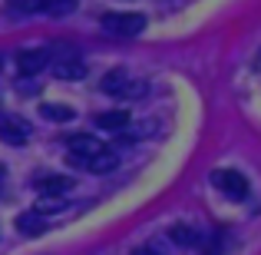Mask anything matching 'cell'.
Returning <instances> with one entry per match:
<instances>
[{
	"mask_svg": "<svg viewBox=\"0 0 261 255\" xmlns=\"http://www.w3.org/2000/svg\"><path fill=\"white\" fill-rule=\"evenodd\" d=\"M102 27H106L109 33H116V37H136V33L146 30V17L142 13H102Z\"/></svg>",
	"mask_w": 261,
	"mask_h": 255,
	"instance_id": "obj_1",
	"label": "cell"
},
{
	"mask_svg": "<svg viewBox=\"0 0 261 255\" xmlns=\"http://www.w3.org/2000/svg\"><path fill=\"white\" fill-rule=\"evenodd\" d=\"M0 140L13 143V146L27 143V140H30V123H27V120H20V116L0 113Z\"/></svg>",
	"mask_w": 261,
	"mask_h": 255,
	"instance_id": "obj_2",
	"label": "cell"
},
{
	"mask_svg": "<svg viewBox=\"0 0 261 255\" xmlns=\"http://www.w3.org/2000/svg\"><path fill=\"white\" fill-rule=\"evenodd\" d=\"M46 63H50V57H46L43 47H37V50H20L17 53V66H20V73H23V77H37Z\"/></svg>",
	"mask_w": 261,
	"mask_h": 255,
	"instance_id": "obj_3",
	"label": "cell"
},
{
	"mask_svg": "<svg viewBox=\"0 0 261 255\" xmlns=\"http://www.w3.org/2000/svg\"><path fill=\"white\" fill-rule=\"evenodd\" d=\"M66 146H70V156H76V159H89V156H96L102 149V143L96 140V136H86V133H76L66 140Z\"/></svg>",
	"mask_w": 261,
	"mask_h": 255,
	"instance_id": "obj_4",
	"label": "cell"
},
{
	"mask_svg": "<svg viewBox=\"0 0 261 255\" xmlns=\"http://www.w3.org/2000/svg\"><path fill=\"white\" fill-rule=\"evenodd\" d=\"M33 186H37L40 196H63V192L73 189V179L70 176H43V179H37Z\"/></svg>",
	"mask_w": 261,
	"mask_h": 255,
	"instance_id": "obj_5",
	"label": "cell"
},
{
	"mask_svg": "<svg viewBox=\"0 0 261 255\" xmlns=\"http://www.w3.org/2000/svg\"><path fill=\"white\" fill-rule=\"evenodd\" d=\"M215 182L222 186L228 196H235V199H245V196H248V182H245L242 172H218Z\"/></svg>",
	"mask_w": 261,
	"mask_h": 255,
	"instance_id": "obj_6",
	"label": "cell"
},
{
	"mask_svg": "<svg viewBox=\"0 0 261 255\" xmlns=\"http://www.w3.org/2000/svg\"><path fill=\"white\" fill-rule=\"evenodd\" d=\"M96 126L109 129V133H122V129L129 126V113L126 109H106V113L96 116Z\"/></svg>",
	"mask_w": 261,
	"mask_h": 255,
	"instance_id": "obj_7",
	"label": "cell"
},
{
	"mask_svg": "<svg viewBox=\"0 0 261 255\" xmlns=\"http://www.w3.org/2000/svg\"><path fill=\"white\" fill-rule=\"evenodd\" d=\"M126 83H129L126 66H116V70H109L106 77L99 80V89H102V93H109V96H119L122 89H126Z\"/></svg>",
	"mask_w": 261,
	"mask_h": 255,
	"instance_id": "obj_8",
	"label": "cell"
},
{
	"mask_svg": "<svg viewBox=\"0 0 261 255\" xmlns=\"http://www.w3.org/2000/svg\"><path fill=\"white\" fill-rule=\"evenodd\" d=\"M86 166H89V172H99V176H102V172H113L116 166H119V156H116L113 149H99L96 156L86 159Z\"/></svg>",
	"mask_w": 261,
	"mask_h": 255,
	"instance_id": "obj_9",
	"label": "cell"
},
{
	"mask_svg": "<svg viewBox=\"0 0 261 255\" xmlns=\"http://www.w3.org/2000/svg\"><path fill=\"white\" fill-rule=\"evenodd\" d=\"M46 57L57 60V63H66V60H80V50L70 40H53V43L46 47Z\"/></svg>",
	"mask_w": 261,
	"mask_h": 255,
	"instance_id": "obj_10",
	"label": "cell"
},
{
	"mask_svg": "<svg viewBox=\"0 0 261 255\" xmlns=\"http://www.w3.org/2000/svg\"><path fill=\"white\" fill-rule=\"evenodd\" d=\"M40 116L43 120H53V123H66V120H76L70 106H60V103H40Z\"/></svg>",
	"mask_w": 261,
	"mask_h": 255,
	"instance_id": "obj_11",
	"label": "cell"
},
{
	"mask_svg": "<svg viewBox=\"0 0 261 255\" xmlns=\"http://www.w3.org/2000/svg\"><path fill=\"white\" fill-rule=\"evenodd\" d=\"M43 216H37V212H23V216H17V232H23V236H40L43 232Z\"/></svg>",
	"mask_w": 261,
	"mask_h": 255,
	"instance_id": "obj_12",
	"label": "cell"
},
{
	"mask_svg": "<svg viewBox=\"0 0 261 255\" xmlns=\"http://www.w3.org/2000/svg\"><path fill=\"white\" fill-rule=\"evenodd\" d=\"M43 10V0H10L7 4V13L10 17H30V13Z\"/></svg>",
	"mask_w": 261,
	"mask_h": 255,
	"instance_id": "obj_13",
	"label": "cell"
},
{
	"mask_svg": "<svg viewBox=\"0 0 261 255\" xmlns=\"http://www.w3.org/2000/svg\"><path fill=\"white\" fill-rule=\"evenodd\" d=\"M86 63L83 60H66V63H57V77L60 80H83L86 77Z\"/></svg>",
	"mask_w": 261,
	"mask_h": 255,
	"instance_id": "obj_14",
	"label": "cell"
},
{
	"mask_svg": "<svg viewBox=\"0 0 261 255\" xmlns=\"http://www.w3.org/2000/svg\"><path fill=\"white\" fill-rule=\"evenodd\" d=\"M169 239H172L175 245H198V242H202V236H198V229H192V225H172V232H169Z\"/></svg>",
	"mask_w": 261,
	"mask_h": 255,
	"instance_id": "obj_15",
	"label": "cell"
},
{
	"mask_svg": "<svg viewBox=\"0 0 261 255\" xmlns=\"http://www.w3.org/2000/svg\"><path fill=\"white\" fill-rule=\"evenodd\" d=\"M76 10V0H43V13L50 17H70Z\"/></svg>",
	"mask_w": 261,
	"mask_h": 255,
	"instance_id": "obj_16",
	"label": "cell"
},
{
	"mask_svg": "<svg viewBox=\"0 0 261 255\" xmlns=\"http://www.w3.org/2000/svg\"><path fill=\"white\" fill-rule=\"evenodd\" d=\"M63 209H66V199L63 196H43L33 212H37V216H43V212H63Z\"/></svg>",
	"mask_w": 261,
	"mask_h": 255,
	"instance_id": "obj_17",
	"label": "cell"
},
{
	"mask_svg": "<svg viewBox=\"0 0 261 255\" xmlns=\"http://www.w3.org/2000/svg\"><path fill=\"white\" fill-rule=\"evenodd\" d=\"M146 83H126V89H122L119 96H129V100H142V96H146Z\"/></svg>",
	"mask_w": 261,
	"mask_h": 255,
	"instance_id": "obj_18",
	"label": "cell"
},
{
	"mask_svg": "<svg viewBox=\"0 0 261 255\" xmlns=\"http://www.w3.org/2000/svg\"><path fill=\"white\" fill-rule=\"evenodd\" d=\"M133 255H155V249H149V245H142V249H136Z\"/></svg>",
	"mask_w": 261,
	"mask_h": 255,
	"instance_id": "obj_19",
	"label": "cell"
},
{
	"mask_svg": "<svg viewBox=\"0 0 261 255\" xmlns=\"http://www.w3.org/2000/svg\"><path fill=\"white\" fill-rule=\"evenodd\" d=\"M0 63H4V57H0Z\"/></svg>",
	"mask_w": 261,
	"mask_h": 255,
	"instance_id": "obj_20",
	"label": "cell"
}]
</instances>
